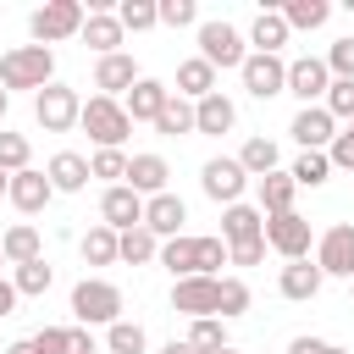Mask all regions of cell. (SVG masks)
Returning <instances> with one entry per match:
<instances>
[{
	"label": "cell",
	"mask_w": 354,
	"mask_h": 354,
	"mask_svg": "<svg viewBox=\"0 0 354 354\" xmlns=\"http://www.w3.org/2000/svg\"><path fill=\"white\" fill-rule=\"evenodd\" d=\"M155 260L171 271V282H183V277H199V238L177 232V238H166V243H160V254H155Z\"/></svg>",
	"instance_id": "d4e9b609"
},
{
	"label": "cell",
	"mask_w": 354,
	"mask_h": 354,
	"mask_svg": "<svg viewBox=\"0 0 354 354\" xmlns=\"http://www.w3.org/2000/svg\"><path fill=\"white\" fill-rule=\"evenodd\" d=\"M326 116L332 122H354V77H332V88H326Z\"/></svg>",
	"instance_id": "7bdbcfd3"
},
{
	"label": "cell",
	"mask_w": 354,
	"mask_h": 354,
	"mask_svg": "<svg viewBox=\"0 0 354 354\" xmlns=\"http://www.w3.org/2000/svg\"><path fill=\"white\" fill-rule=\"evenodd\" d=\"M61 337H66V326H44V332H33V348L39 354H61Z\"/></svg>",
	"instance_id": "816d5d0a"
},
{
	"label": "cell",
	"mask_w": 354,
	"mask_h": 354,
	"mask_svg": "<svg viewBox=\"0 0 354 354\" xmlns=\"http://www.w3.org/2000/svg\"><path fill=\"white\" fill-rule=\"evenodd\" d=\"M160 354H194V348H188V337H171V343H166Z\"/></svg>",
	"instance_id": "11a10c76"
},
{
	"label": "cell",
	"mask_w": 354,
	"mask_h": 354,
	"mask_svg": "<svg viewBox=\"0 0 354 354\" xmlns=\"http://www.w3.org/2000/svg\"><path fill=\"white\" fill-rule=\"evenodd\" d=\"M288 133L299 138V149H326L337 138V122L326 116V105H299V116L288 122Z\"/></svg>",
	"instance_id": "2e32d148"
},
{
	"label": "cell",
	"mask_w": 354,
	"mask_h": 354,
	"mask_svg": "<svg viewBox=\"0 0 354 354\" xmlns=\"http://www.w3.org/2000/svg\"><path fill=\"white\" fill-rule=\"evenodd\" d=\"M348 133H354V122H348Z\"/></svg>",
	"instance_id": "91938a15"
},
{
	"label": "cell",
	"mask_w": 354,
	"mask_h": 354,
	"mask_svg": "<svg viewBox=\"0 0 354 354\" xmlns=\"http://www.w3.org/2000/svg\"><path fill=\"white\" fill-rule=\"evenodd\" d=\"M33 116H39L44 133H72L77 116H83V100H77L72 83H44V88L33 94Z\"/></svg>",
	"instance_id": "8992f818"
},
{
	"label": "cell",
	"mask_w": 354,
	"mask_h": 354,
	"mask_svg": "<svg viewBox=\"0 0 354 354\" xmlns=\"http://www.w3.org/2000/svg\"><path fill=\"white\" fill-rule=\"evenodd\" d=\"M348 288H354V282H348Z\"/></svg>",
	"instance_id": "6125c7cd"
},
{
	"label": "cell",
	"mask_w": 354,
	"mask_h": 354,
	"mask_svg": "<svg viewBox=\"0 0 354 354\" xmlns=\"http://www.w3.org/2000/svg\"><path fill=\"white\" fill-rule=\"evenodd\" d=\"M310 243H315V227L299 210L266 216V249H277L282 260H310Z\"/></svg>",
	"instance_id": "ba28073f"
},
{
	"label": "cell",
	"mask_w": 354,
	"mask_h": 354,
	"mask_svg": "<svg viewBox=\"0 0 354 354\" xmlns=\"http://www.w3.org/2000/svg\"><path fill=\"white\" fill-rule=\"evenodd\" d=\"M77 39H83V44H88L94 55H116L127 33H122L116 11H88V17H83V33H77Z\"/></svg>",
	"instance_id": "7402d4cb"
},
{
	"label": "cell",
	"mask_w": 354,
	"mask_h": 354,
	"mask_svg": "<svg viewBox=\"0 0 354 354\" xmlns=\"http://www.w3.org/2000/svg\"><path fill=\"white\" fill-rule=\"evenodd\" d=\"M216 354H238V348H232V343H227V348H216Z\"/></svg>",
	"instance_id": "680465c9"
},
{
	"label": "cell",
	"mask_w": 354,
	"mask_h": 354,
	"mask_svg": "<svg viewBox=\"0 0 354 354\" xmlns=\"http://www.w3.org/2000/svg\"><path fill=\"white\" fill-rule=\"evenodd\" d=\"M0 266H6V254H0Z\"/></svg>",
	"instance_id": "94428289"
},
{
	"label": "cell",
	"mask_w": 354,
	"mask_h": 354,
	"mask_svg": "<svg viewBox=\"0 0 354 354\" xmlns=\"http://www.w3.org/2000/svg\"><path fill=\"white\" fill-rule=\"evenodd\" d=\"M100 221H105L111 232L144 227V199H138L127 183H116V188H105V194H100Z\"/></svg>",
	"instance_id": "4fadbf2b"
},
{
	"label": "cell",
	"mask_w": 354,
	"mask_h": 354,
	"mask_svg": "<svg viewBox=\"0 0 354 354\" xmlns=\"http://www.w3.org/2000/svg\"><path fill=\"white\" fill-rule=\"evenodd\" d=\"M155 133H160V138H183V133H194V105H188L183 94H171V100L160 105V116H155Z\"/></svg>",
	"instance_id": "d6a6232c"
},
{
	"label": "cell",
	"mask_w": 354,
	"mask_h": 354,
	"mask_svg": "<svg viewBox=\"0 0 354 354\" xmlns=\"http://www.w3.org/2000/svg\"><path fill=\"white\" fill-rule=\"evenodd\" d=\"M288 354H348V348H337V343H326V337H293Z\"/></svg>",
	"instance_id": "f907efd6"
},
{
	"label": "cell",
	"mask_w": 354,
	"mask_h": 354,
	"mask_svg": "<svg viewBox=\"0 0 354 354\" xmlns=\"http://www.w3.org/2000/svg\"><path fill=\"white\" fill-rule=\"evenodd\" d=\"M155 11H160L166 28H199V6L194 0H155Z\"/></svg>",
	"instance_id": "ee69618b"
},
{
	"label": "cell",
	"mask_w": 354,
	"mask_h": 354,
	"mask_svg": "<svg viewBox=\"0 0 354 354\" xmlns=\"http://www.w3.org/2000/svg\"><path fill=\"white\" fill-rule=\"evenodd\" d=\"M77 127H88L94 149H122V144H127V133H133V122H127L122 100H105V94H88V100H83Z\"/></svg>",
	"instance_id": "3957f363"
},
{
	"label": "cell",
	"mask_w": 354,
	"mask_h": 354,
	"mask_svg": "<svg viewBox=\"0 0 354 354\" xmlns=\"http://www.w3.org/2000/svg\"><path fill=\"white\" fill-rule=\"evenodd\" d=\"M166 177H171L166 155H155V149H144V155H127V188H133L138 199H155V194H166Z\"/></svg>",
	"instance_id": "9a60e30c"
},
{
	"label": "cell",
	"mask_w": 354,
	"mask_h": 354,
	"mask_svg": "<svg viewBox=\"0 0 354 354\" xmlns=\"http://www.w3.org/2000/svg\"><path fill=\"white\" fill-rule=\"evenodd\" d=\"M321 61H326V72H332V77H354V33H348V39H337Z\"/></svg>",
	"instance_id": "f6af8a7d"
},
{
	"label": "cell",
	"mask_w": 354,
	"mask_h": 354,
	"mask_svg": "<svg viewBox=\"0 0 354 354\" xmlns=\"http://www.w3.org/2000/svg\"><path fill=\"white\" fill-rule=\"evenodd\" d=\"M238 127V105L216 88V94H205V100H194V133H210V138H221V133H232Z\"/></svg>",
	"instance_id": "ffe728a7"
},
{
	"label": "cell",
	"mask_w": 354,
	"mask_h": 354,
	"mask_svg": "<svg viewBox=\"0 0 354 354\" xmlns=\"http://www.w3.org/2000/svg\"><path fill=\"white\" fill-rule=\"evenodd\" d=\"M299 188H321L326 177H332V160H326V149H304L299 160H293V171H288Z\"/></svg>",
	"instance_id": "74e56055"
},
{
	"label": "cell",
	"mask_w": 354,
	"mask_h": 354,
	"mask_svg": "<svg viewBox=\"0 0 354 354\" xmlns=\"http://www.w3.org/2000/svg\"><path fill=\"white\" fill-rule=\"evenodd\" d=\"M171 94H183L188 105H194V100H205V94H216V66H210V61H199V55L177 61V88H171Z\"/></svg>",
	"instance_id": "4316f807"
},
{
	"label": "cell",
	"mask_w": 354,
	"mask_h": 354,
	"mask_svg": "<svg viewBox=\"0 0 354 354\" xmlns=\"http://www.w3.org/2000/svg\"><path fill=\"white\" fill-rule=\"evenodd\" d=\"M44 83H55V50H44V44H17V50H6L0 55V88L11 94V88H44Z\"/></svg>",
	"instance_id": "6da1fadb"
},
{
	"label": "cell",
	"mask_w": 354,
	"mask_h": 354,
	"mask_svg": "<svg viewBox=\"0 0 354 354\" xmlns=\"http://www.w3.org/2000/svg\"><path fill=\"white\" fill-rule=\"evenodd\" d=\"M238 77H243V88L254 94V100H277V94H288V61L282 55H243V66H238Z\"/></svg>",
	"instance_id": "30bf717a"
},
{
	"label": "cell",
	"mask_w": 354,
	"mask_h": 354,
	"mask_svg": "<svg viewBox=\"0 0 354 354\" xmlns=\"http://www.w3.org/2000/svg\"><path fill=\"white\" fill-rule=\"evenodd\" d=\"M277 11H282V22H288V33H293V28L315 33V28L332 22V6H326V0H288V6H277Z\"/></svg>",
	"instance_id": "4dcf8cb0"
},
{
	"label": "cell",
	"mask_w": 354,
	"mask_h": 354,
	"mask_svg": "<svg viewBox=\"0 0 354 354\" xmlns=\"http://www.w3.org/2000/svg\"><path fill=\"white\" fill-rule=\"evenodd\" d=\"M183 221H188V205H183L171 188H166V194H155V199H144V227H149L160 243H166V238H177V232H183Z\"/></svg>",
	"instance_id": "ac0fdd59"
},
{
	"label": "cell",
	"mask_w": 354,
	"mask_h": 354,
	"mask_svg": "<svg viewBox=\"0 0 354 354\" xmlns=\"http://www.w3.org/2000/svg\"><path fill=\"white\" fill-rule=\"evenodd\" d=\"M254 238H266V216H260V205H227L221 210V243L232 249V243H254Z\"/></svg>",
	"instance_id": "44dd1931"
},
{
	"label": "cell",
	"mask_w": 354,
	"mask_h": 354,
	"mask_svg": "<svg viewBox=\"0 0 354 354\" xmlns=\"http://www.w3.org/2000/svg\"><path fill=\"white\" fill-rule=\"evenodd\" d=\"M6 354H39V348H33V337H17V343H11Z\"/></svg>",
	"instance_id": "db71d44e"
},
{
	"label": "cell",
	"mask_w": 354,
	"mask_h": 354,
	"mask_svg": "<svg viewBox=\"0 0 354 354\" xmlns=\"http://www.w3.org/2000/svg\"><path fill=\"white\" fill-rule=\"evenodd\" d=\"M249 310V282L243 277H221V299H216V315L221 321H238Z\"/></svg>",
	"instance_id": "b9f144b4"
},
{
	"label": "cell",
	"mask_w": 354,
	"mask_h": 354,
	"mask_svg": "<svg viewBox=\"0 0 354 354\" xmlns=\"http://www.w3.org/2000/svg\"><path fill=\"white\" fill-rule=\"evenodd\" d=\"M83 17H88V6L83 0H44L33 17H28V33H33V44H61V39H77L83 33Z\"/></svg>",
	"instance_id": "7a4b0ae2"
},
{
	"label": "cell",
	"mask_w": 354,
	"mask_h": 354,
	"mask_svg": "<svg viewBox=\"0 0 354 354\" xmlns=\"http://www.w3.org/2000/svg\"><path fill=\"white\" fill-rule=\"evenodd\" d=\"M238 166H243L249 177H266V171H277V138H266V133L243 138V149H238Z\"/></svg>",
	"instance_id": "1f68e13d"
},
{
	"label": "cell",
	"mask_w": 354,
	"mask_h": 354,
	"mask_svg": "<svg viewBox=\"0 0 354 354\" xmlns=\"http://www.w3.org/2000/svg\"><path fill=\"white\" fill-rule=\"evenodd\" d=\"M321 266L315 260H288L282 266V277H277V288H282V299H315L321 293Z\"/></svg>",
	"instance_id": "f1b7e54d"
},
{
	"label": "cell",
	"mask_w": 354,
	"mask_h": 354,
	"mask_svg": "<svg viewBox=\"0 0 354 354\" xmlns=\"http://www.w3.org/2000/svg\"><path fill=\"white\" fill-rule=\"evenodd\" d=\"M166 100H171V88H166L160 77H138V83L122 94V111H127V122H155Z\"/></svg>",
	"instance_id": "d6986e66"
},
{
	"label": "cell",
	"mask_w": 354,
	"mask_h": 354,
	"mask_svg": "<svg viewBox=\"0 0 354 354\" xmlns=\"http://www.w3.org/2000/svg\"><path fill=\"white\" fill-rule=\"evenodd\" d=\"M144 348H149V337H144L138 321H111L105 326V354H144Z\"/></svg>",
	"instance_id": "8d00e7d4"
},
{
	"label": "cell",
	"mask_w": 354,
	"mask_h": 354,
	"mask_svg": "<svg viewBox=\"0 0 354 354\" xmlns=\"http://www.w3.org/2000/svg\"><path fill=\"white\" fill-rule=\"evenodd\" d=\"M44 177H50L55 194H83V188H88V160H83L77 149H61V155H50Z\"/></svg>",
	"instance_id": "603a6c76"
},
{
	"label": "cell",
	"mask_w": 354,
	"mask_h": 354,
	"mask_svg": "<svg viewBox=\"0 0 354 354\" xmlns=\"http://www.w3.org/2000/svg\"><path fill=\"white\" fill-rule=\"evenodd\" d=\"M28 133H11V127H0V171L6 177H17V171H28Z\"/></svg>",
	"instance_id": "ab89813d"
},
{
	"label": "cell",
	"mask_w": 354,
	"mask_h": 354,
	"mask_svg": "<svg viewBox=\"0 0 354 354\" xmlns=\"http://www.w3.org/2000/svg\"><path fill=\"white\" fill-rule=\"evenodd\" d=\"M293 194H299V183H293L288 171H266V177H254L260 216H282V210H293Z\"/></svg>",
	"instance_id": "cb8c5ba5"
},
{
	"label": "cell",
	"mask_w": 354,
	"mask_h": 354,
	"mask_svg": "<svg viewBox=\"0 0 354 354\" xmlns=\"http://www.w3.org/2000/svg\"><path fill=\"white\" fill-rule=\"evenodd\" d=\"M199 188H205V199H216V205L227 210V205H238V199H243L249 171L238 166V155H210V160L199 166Z\"/></svg>",
	"instance_id": "52a82bcc"
},
{
	"label": "cell",
	"mask_w": 354,
	"mask_h": 354,
	"mask_svg": "<svg viewBox=\"0 0 354 354\" xmlns=\"http://www.w3.org/2000/svg\"><path fill=\"white\" fill-rule=\"evenodd\" d=\"M326 88H332V72H326L321 55H299V61H288V94H299L304 105H315V100H326Z\"/></svg>",
	"instance_id": "7c38bea8"
},
{
	"label": "cell",
	"mask_w": 354,
	"mask_h": 354,
	"mask_svg": "<svg viewBox=\"0 0 354 354\" xmlns=\"http://www.w3.org/2000/svg\"><path fill=\"white\" fill-rule=\"evenodd\" d=\"M266 260V238H254V243H232L227 249V266H260Z\"/></svg>",
	"instance_id": "c3c4849f"
},
{
	"label": "cell",
	"mask_w": 354,
	"mask_h": 354,
	"mask_svg": "<svg viewBox=\"0 0 354 354\" xmlns=\"http://www.w3.org/2000/svg\"><path fill=\"white\" fill-rule=\"evenodd\" d=\"M315 266H321V277H343V282H354V221H337V227L321 232V243H315Z\"/></svg>",
	"instance_id": "9c48e42d"
},
{
	"label": "cell",
	"mask_w": 354,
	"mask_h": 354,
	"mask_svg": "<svg viewBox=\"0 0 354 354\" xmlns=\"http://www.w3.org/2000/svg\"><path fill=\"white\" fill-rule=\"evenodd\" d=\"M138 77H144V72H138V61H133L127 50H116V55H100V61H94V88H100L105 100L127 94Z\"/></svg>",
	"instance_id": "5bb4252c"
},
{
	"label": "cell",
	"mask_w": 354,
	"mask_h": 354,
	"mask_svg": "<svg viewBox=\"0 0 354 354\" xmlns=\"http://www.w3.org/2000/svg\"><path fill=\"white\" fill-rule=\"evenodd\" d=\"M249 44H254V55H277V50L288 44V22H282L277 6L254 11V22H249Z\"/></svg>",
	"instance_id": "484cf974"
},
{
	"label": "cell",
	"mask_w": 354,
	"mask_h": 354,
	"mask_svg": "<svg viewBox=\"0 0 354 354\" xmlns=\"http://www.w3.org/2000/svg\"><path fill=\"white\" fill-rule=\"evenodd\" d=\"M77 249H83L88 266H116V232H111L105 221H94V227L77 238Z\"/></svg>",
	"instance_id": "836d02e7"
},
{
	"label": "cell",
	"mask_w": 354,
	"mask_h": 354,
	"mask_svg": "<svg viewBox=\"0 0 354 354\" xmlns=\"http://www.w3.org/2000/svg\"><path fill=\"white\" fill-rule=\"evenodd\" d=\"M243 55H249V39L232 28V22H221V17H210V22H199V61H210L216 72H238L243 66Z\"/></svg>",
	"instance_id": "5b68a950"
},
{
	"label": "cell",
	"mask_w": 354,
	"mask_h": 354,
	"mask_svg": "<svg viewBox=\"0 0 354 354\" xmlns=\"http://www.w3.org/2000/svg\"><path fill=\"white\" fill-rule=\"evenodd\" d=\"M50 282H55V271H50V260H44V254H39V260H28V266H17V277H11L17 299H39V293H50Z\"/></svg>",
	"instance_id": "e575fe53"
},
{
	"label": "cell",
	"mask_w": 354,
	"mask_h": 354,
	"mask_svg": "<svg viewBox=\"0 0 354 354\" xmlns=\"http://www.w3.org/2000/svg\"><path fill=\"white\" fill-rule=\"evenodd\" d=\"M160 254V238L149 232V227H127V232H116V260H127V266H149Z\"/></svg>",
	"instance_id": "f546056e"
},
{
	"label": "cell",
	"mask_w": 354,
	"mask_h": 354,
	"mask_svg": "<svg viewBox=\"0 0 354 354\" xmlns=\"http://www.w3.org/2000/svg\"><path fill=\"white\" fill-rule=\"evenodd\" d=\"M88 177H105V188L127 183V149H94L88 155Z\"/></svg>",
	"instance_id": "f35d334b"
},
{
	"label": "cell",
	"mask_w": 354,
	"mask_h": 354,
	"mask_svg": "<svg viewBox=\"0 0 354 354\" xmlns=\"http://www.w3.org/2000/svg\"><path fill=\"white\" fill-rule=\"evenodd\" d=\"M326 160H332V166H343V171H354V133H348V127L326 144Z\"/></svg>",
	"instance_id": "7dc6e473"
},
{
	"label": "cell",
	"mask_w": 354,
	"mask_h": 354,
	"mask_svg": "<svg viewBox=\"0 0 354 354\" xmlns=\"http://www.w3.org/2000/svg\"><path fill=\"white\" fill-rule=\"evenodd\" d=\"M6 199H11L22 216H33V210H44V205L55 199V188H50V177H44L39 166H28V171H17V177L6 183Z\"/></svg>",
	"instance_id": "e0dca14e"
},
{
	"label": "cell",
	"mask_w": 354,
	"mask_h": 354,
	"mask_svg": "<svg viewBox=\"0 0 354 354\" xmlns=\"http://www.w3.org/2000/svg\"><path fill=\"white\" fill-rule=\"evenodd\" d=\"M188 348H194V354H216V348H227V321H221V315L188 321Z\"/></svg>",
	"instance_id": "d590c367"
},
{
	"label": "cell",
	"mask_w": 354,
	"mask_h": 354,
	"mask_svg": "<svg viewBox=\"0 0 354 354\" xmlns=\"http://www.w3.org/2000/svg\"><path fill=\"white\" fill-rule=\"evenodd\" d=\"M216 299H221V277H183V282H171V310L188 315V321L216 315Z\"/></svg>",
	"instance_id": "8fae6325"
},
{
	"label": "cell",
	"mask_w": 354,
	"mask_h": 354,
	"mask_svg": "<svg viewBox=\"0 0 354 354\" xmlns=\"http://www.w3.org/2000/svg\"><path fill=\"white\" fill-rule=\"evenodd\" d=\"M61 354H100V348H94L88 326H66V337H61Z\"/></svg>",
	"instance_id": "681fc988"
},
{
	"label": "cell",
	"mask_w": 354,
	"mask_h": 354,
	"mask_svg": "<svg viewBox=\"0 0 354 354\" xmlns=\"http://www.w3.org/2000/svg\"><path fill=\"white\" fill-rule=\"evenodd\" d=\"M6 105H11V94H6V88H0V116H6Z\"/></svg>",
	"instance_id": "9f6ffc18"
},
{
	"label": "cell",
	"mask_w": 354,
	"mask_h": 354,
	"mask_svg": "<svg viewBox=\"0 0 354 354\" xmlns=\"http://www.w3.org/2000/svg\"><path fill=\"white\" fill-rule=\"evenodd\" d=\"M72 315H77V326H111V321H122V288L100 282V277H83L72 288Z\"/></svg>",
	"instance_id": "277c9868"
},
{
	"label": "cell",
	"mask_w": 354,
	"mask_h": 354,
	"mask_svg": "<svg viewBox=\"0 0 354 354\" xmlns=\"http://www.w3.org/2000/svg\"><path fill=\"white\" fill-rule=\"evenodd\" d=\"M0 254H6V266H28V260H39V254H44V243H39V227H33V221H17V227H6V232H0Z\"/></svg>",
	"instance_id": "83f0119b"
},
{
	"label": "cell",
	"mask_w": 354,
	"mask_h": 354,
	"mask_svg": "<svg viewBox=\"0 0 354 354\" xmlns=\"http://www.w3.org/2000/svg\"><path fill=\"white\" fill-rule=\"evenodd\" d=\"M6 183H11V177H6V171H0V199H6Z\"/></svg>",
	"instance_id": "6f0895ef"
},
{
	"label": "cell",
	"mask_w": 354,
	"mask_h": 354,
	"mask_svg": "<svg viewBox=\"0 0 354 354\" xmlns=\"http://www.w3.org/2000/svg\"><path fill=\"white\" fill-rule=\"evenodd\" d=\"M116 22H122V33H144V28L160 22V11H155V0H122L116 6Z\"/></svg>",
	"instance_id": "60d3db41"
},
{
	"label": "cell",
	"mask_w": 354,
	"mask_h": 354,
	"mask_svg": "<svg viewBox=\"0 0 354 354\" xmlns=\"http://www.w3.org/2000/svg\"><path fill=\"white\" fill-rule=\"evenodd\" d=\"M227 266V243L221 238H199V277H216Z\"/></svg>",
	"instance_id": "bcb514c9"
},
{
	"label": "cell",
	"mask_w": 354,
	"mask_h": 354,
	"mask_svg": "<svg viewBox=\"0 0 354 354\" xmlns=\"http://www.w3.org/2000/svg\"><path fill=\"white\" fill-rule=\"evenodd\" d=\"M11 310H17V288H11V282H6V277H0V321H6V315H11Z\"/></svg>",
	"instance_id": "f5cc1de1"
}]
</instances>
